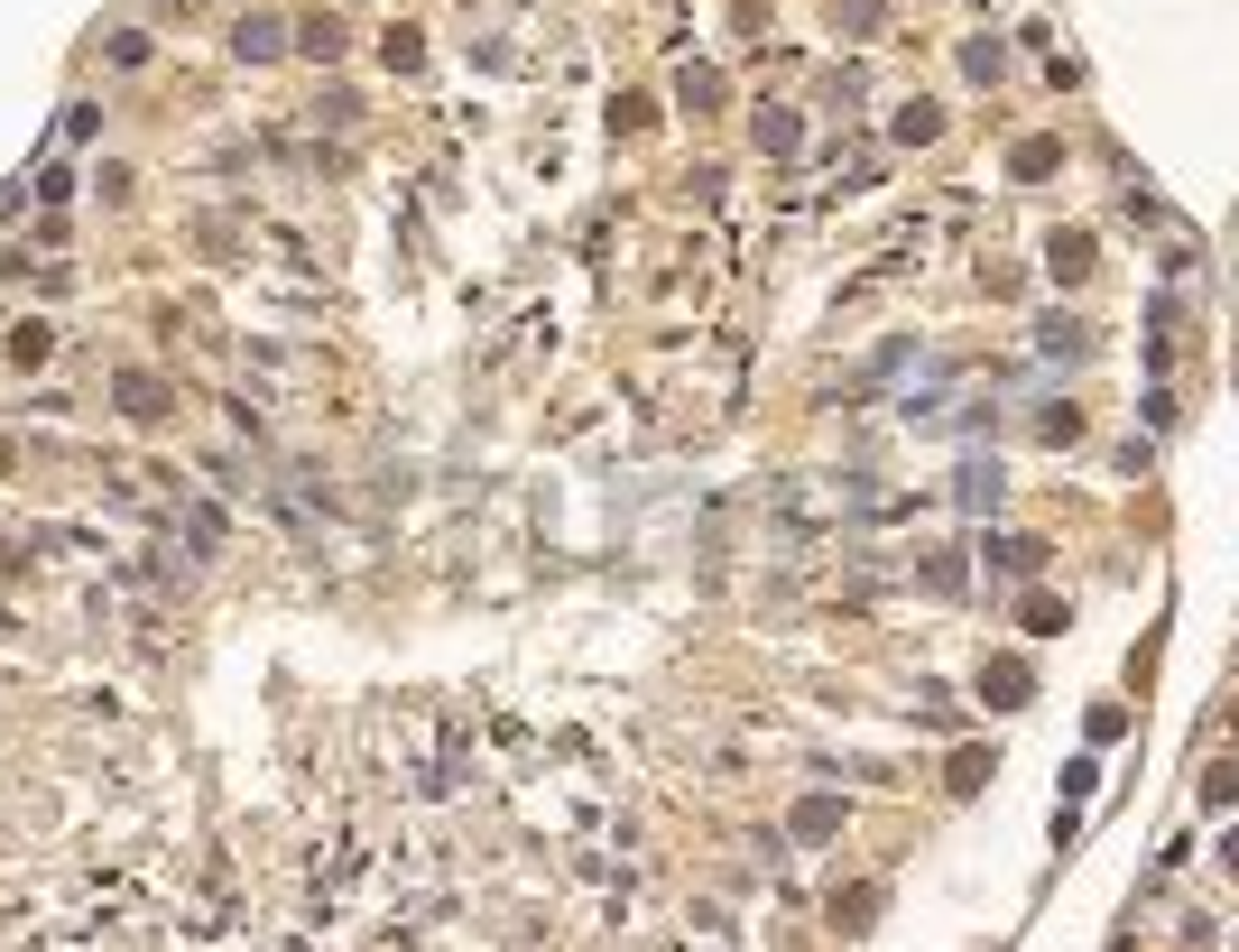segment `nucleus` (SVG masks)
Returning a JSON list of instances; mask_svg holds the SVG:
<instances>
[{
  "instance_id": "nucleus-1",
  "label": "nucleus",
  "mask_w": 1239,
  "mask_h": 952,
  "mask_svg": "<svg viewBox=\"0 0 1239 952\" xmlns=\"http://www.w3.org/2000/svg\"><path fill=\"white\" fill-rule=\"evenodd\" d=\"M121 407H131V417L148 426V417H167V389H158L148 370H121Z\"/></svg>"
},
{
  "instance_id": "nucleus-2",
  "label": "nucleus",
  "mask_w": 1239,
  "mask_h": 952,
  "mask_svg": "<svg viewBox=\"0 0 1239 952\" xmlns=\"http://www.w3.org/2000/svg\"><path fill=\"white\" fill-rule=\"evenodd\" d=\"M46 343H56L46 324H19V333H10V362H19V370H29V362H46Z\"/></svg>"
},
{
  "instance_id": "nucleus-3",
  "label": "nucleus",
  "mask_w": 1239,
  "mask_h": 952,
  "mask_svg": "<svg viewBox=\"0 0 1239 952\" xmlns=\"http://www.w3.org/2000/svg\"><path fill=\"white\" fill-rule=\"evenodd\" d=\"M231 46H241V56H278V19H241V38H231Z\"/></svg>"
}]
</instances>
